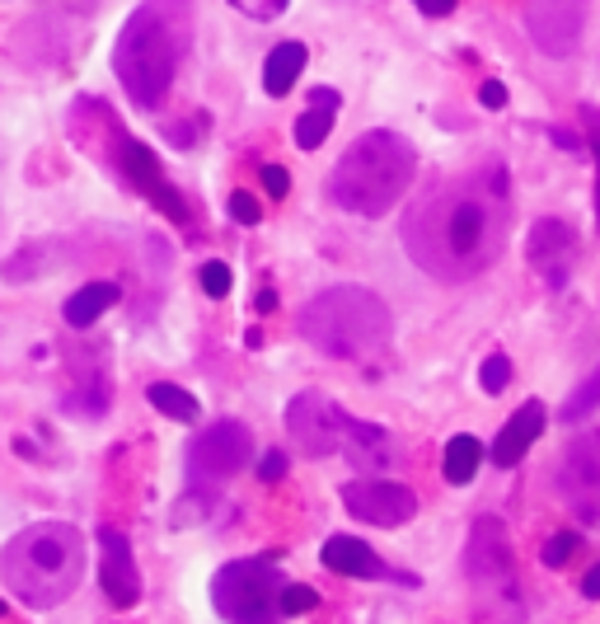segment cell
I'll return each mask as SVG.
<instances>
[{
  "label": "cell",
  "mask_w": 600,
  "mask_h": 624,
  "mask_svg": "<svg viewBox=\"0 0 600 624\" xmlns=\"http://www.w3.org/2000/svg\"><path fill=\"white\" fill-rule=\"evenodd\" d=\"M146 400L165 413V419H179V423H198V400L184 390V386H169V380H155V386H146Z\"/></svg>",
  "instance_id": "23"
},
{
  "label": "cell",
  "mask_w": 600,
  "mask_h": 624,
  "mask_svg": "<svg viewBox=\"0 0 600 624\" xmlns=\"http://www.w3.org/2000/svg\"><path fill=\"white\" fill-rule=\"evenodd\" d=\"M287 578L268 559H235L211 578V605L231 624H277Z\"/></svg>",
  "instance_id": "6"
},
{
  "label": "cell",
  "mask_w": 600,
  "mask_h": 624,
  "mask_svg": "<svg viewBox=\"0 0 600 624\" xmlns=\"http://www.w3.org/2000/svg\"><path fill=\"white\" fill-rule=\"evenodd\" d=\"M465 573H469L474 592L488 601V611L521 615L516 559H511V541H507V526L498 516H479V522H474L469 549H465Z\"/></svg>",
  "instance_id": "7"
},
{
  "label": "cell",
  "mask_w": 600,
  "mask_h": 624,
  "mask_svg": "<svg viewBox=\"0 0 600 624\" xmlns=\"http://www.w3.org/2000/svg\"><path fill=\"white\" fill-rule=\"evenodd\" d=\"M258 479H263V483L287 479V456H281V450H268V456L258 460Z\"/></svg>",
  "instance_id": "33"
},
{
  "label": "cell",
  "mask_w": 600,
  "mask_h": 624,
  "mask_svg": "<svg viewBox=\"0 0 600 624\" xmlns=\"http://www.w3.org/2000/svg\"><path fill=\"white\" fill-rule=\"evenodd\" d=\"M558 493H563V502H568V512L577 522L600 526V427L577 432V437L563 446Z\"/></svg>",
  "instance_id": "8"
},
{
  "label": "cell",
  "mask_w": 600,
  "mask_h": 624,
  "mask_svg": "<svg viewBox=\"0 0 600 624\" xmlns=\"http://www.w3.org/2000/svg\"><path fill=\"white\" fill-rule=\"evenodd\" d=\"M581 597H591V601H600V564L591 568L587 578H581Z\"/></svg>",
  "instance_id": "37"
},
{
  "label": "cell",
  "mask_w": 600,
  "mask_h": 624,
  "mask_svg": "<svg viewBox=\"0 0 600 624\" xmlns=\"http://www.w3.org/2000/svg\"><path fill=\"white\" fill-rule=\"evenodd\" d=\"M577 554V535L573 531H558V535H549V541H544V549H540V564L544 568H563Z\"/></svg>",
  "instance_id": "27"
},
{
  "label": "cell",
  "mask_w": 600,
  "mask_h": 624,
  "mask_svg": "<svg viewBox=\"0 0 600 624\" xmlns=\"http://www.w3.org/2000/svg\"><path fill=\"white\" fill-rule=\"evenodd\" d=\"M479 386L488 390V394H502L507 386H511V357L507 353H492L484 367H479Z\"/></svg>",
  "instance_id": "25"
},
{
  "label": "cell",
  "mask_w": 600,
  "mask_h": 624,
  "mask_svg": "<svg viewBox=\"0 0 600 624\" xmlns=\"http://www.w3.org/2000/svg\"><path fill=\"white\" fill-rule=\"evenodd\" d=\"M320 559H324V568L347 573V578H385V564L376 559V549L366 541H357V535H329Z\"/></svg>",
  "instance_id": "17"
},
{
  "label": "cell",
  "mask_w": 600,
  "mask_h": 624,
  "mask_svg": "<svg viewBox=\"0 0 600 624\" xmlns=\"http://www.w3.org/2000/svg\"><path fill=\"white\" fill-rule=\"evenodd\" d=\"M249 460H254V437H249V427L235 423V419L211 423L188 446V475L192 479H231Z\"/></svg>",
  "instance_id": "10"
},
{
  "label": "cell",
  "mask_w": 600,
  "mask_h": 624,
  "mask_svg": "<svg viewBox=\"0 0 600 624\" xmlns=\"http://www.w3.org/2000/svg\"><path fill=\"white\" fill-rule=\"evenodd\" d=\"M118 282H90V287H80L76 297H66V305H62V315H66V324L70 328H90L103 310H113L118 305Z\"/></svg>",
  "instance_id": "21"
},
{
  "label": "cell",
  "mask_w": 600,
  "mask_h": 624,
  "mask_svg": "<svg viewBox=\"0 0 600 624\" xmlns=\"http://www.w3.org/2000/svg\"><path fill=\"white\" fill-rule=\"evenodd\" d=\"M596 409H600V371H591V376L568 394V404H563V423H581V419H591Z\"/></svg>",
  "instance_id": "24"
},
{
  "label": "cell",
  "mask_w": 600,
  "mask_h": 624,
  "mask_svg": "<svg viewBox=\"0 0 600 624\" xmlns=\"http://www.w3.org/2000/svg\"><path fill=\"white\" fill-rule=\"evenodd\" d=\"M511 235L507 165L488 160L469 175L441 179L403 216V249L436 282H469L502 258Z\"/></svg>",
  "instance_id": "1"
},
{
  "label": "cell",
  "mask_w": 600,
  "mask_h": 624,
  "mask_svg": "<svg viewBox=\"0 0 600 624\" xmlns=\"http://www.w3.org/2000/svg\"><path fill=\"white\" fill-rule=\"evenodd\" d=\"M0 615H5V601H0Z\"/></svg>",
  "instance_id": "39"
},
{
  "label": "cell",
  "mask_w": 600,
  "mask_h": 624,
  "mask_svg": "<svg viewBox=\"0 0 600 624\" xmlns=\"http://www.w3.org/2000/svg\"><path fill=\"white\" fill-rule=\"evenodd\" d=\"M549 142L563 146V151H581V136L573 127H549Z\"/></svg>",
  "instance_id": "36"
},
{
  "label": "cell",
  "mask_w": 600,
  "mask_h": 624,
  "mask_svg": "<svg viewBox=\"0 0 600 624\" xmlns=\"http://www.w3.org/2000/svg\"><path fill=\"white\" fill-rule=\"evenodd\" d=\"M540 432H544V404H540V400H525V404L507 419V427L498 432V442H492L488 460L498 465V470H511V465H521L525 450L540 442Z\"/></svg>",
  "instance_id": "16"
},
{
  "label": "cell",
  "mask_w": 600,
  "mask_h": 624,
  "mask_svg": "<svg viewBox=\"0 0 600 624\" xmlns=\"http://www.w3.org/2000/svg\"><path fill=\"white\" fill-rule=\"evenodd\" d=\"M305 62H310L305 43H277L268 52V62H263V90H268L273 99L291 94V85L300 80V71H305Z\"/></svg>",
  "instance_id": "20"
},
{
  "label": "cell",
  "mask_w": 600,
  "mask_h": 624,
  "mask_svg": "<svg viewBox=\"0 0 600 624\" xmlns=\"http://www.w3.org/2000/svg\"><path fill=\"white\" fill-rule=\"evenodd\" d=\"M581 123H587L591 155H596V231H600V109H591V103H581Z\"/></svg>",
  "instance_id": "29"
},
{
  "label": "cell",
  "mask_w": 600,
  "mask_h": 624,
  "mask_svg": "<svg viewBox=\"0 0 600 624\" xmlns=\"http://www.w3.org/2000/svg\"><path fill=\"white\" fill-rule=\"evenodd\" d=\"M413 175H418L413 142L390 127H376V132H362L343 151V160L333 165L329 198L352 216H385L413 188Z\"/></svg>",
  "instance_id": "3"
},
{
  "label": "cell",
  "mask_w": 600,
  "mask_h": 624,
  "mask_svg": "<svg viewBox=\"0 0 600 624\" xmlns=\"http://www.w3.org/2000/svg\"><path fill=\"white\" fill-rule=\"evenodd\" d=\"M484 465V442L469 437V432H460V437L446 442V456H441V475H446V483H469L474 475H479Z\"/></svg>",
  "instance_id": "22"
},
{
  "label": "cell",
  "mask_w": 600,
  "mask_h": 624,
  "mask_svg": "<svg viewBox=\"0 0 600 624\" xmlns=\"http://www.w3.org/2000/svg\"><path fill=\"white\" fill-rule=\"evenodd\" d=\"M310 611H320V592L314 587H281V615H310Z\"/></svg>",
  "instance_id": "26"
},
{
  "label": "cell",
  "mask_w": 600,
  "mask_h": 624,
  "mask_svg": "<svg viewBox=\"0 0 600 624\" xmlns=\"http://www.w3.org/2000/svg\"><path fill=\"white\" fill-rule=\"evenodd\" d=\"M343 456H347L352 465H362V470H380V465H395V450H390V437H385V427L362 423V419H352L347 442H343Z\"/></svg>",
  "instance_id": "19"
},
{
  "label": "cell",
  "mask_w": 600,
  "mask_h": 624,
  "mask_svg": "<svg viewBox=\"0 0 600 624\" xmlns=\"http://www.w3.org/2000/svg\"><path fill=\"white\" fill-rule=\"evenodd\" d=\"M347 427H352V413L320 390H305L287 404V432L300 442L305 456H333V450H343Z\"/></svg>",
  "instance_id": "9"
},
{
  "label": "cell",
  "mask_w": 600,
  "mask_h": 624,
  "mask_svg": "<svg viewBox=\"0 0 600 624\" xmlns=\"http://www.w3.org/2000/svg\"><path fill=\"white\" fill-rule=\"evenodd\" d=\"M591 0H525V33L544 57H573Z\"/></svg>",
  "instance_id": "11"
},
{
  "label": "cell",
  "mask_w": 600,
  "mask_h": 624,
  "mask_svg": "<svg viewBox=\"0 0 600 624\" xmlns=\"http://www.w3.org/2000/svg\"><path fill=\"white\" fill-rule=\"evenodd\" d=\"M118 169L127 175V183L136 188V193H146L169 221L188 225V202L179 198V188L165 179V169L151 155V146H141V142H132V136H122V142H118Z\"/></svg>",
  "instance_id": "13"
},
{
  "label": "cell",
  "mask_w": 600,
  "mask_h": 624,
  "mask_svg": "<svg viewBox=\"0 0 600 624\" xmlns=\"http://www.w3.org/2000/svg\"><path fill=\"white\" fill-rule=\"evenodd\" d=\"M85 535L70 522H33L5 545V578L33 611H52L80 587Z\"/></svg>",
  "instance_id": "4"
},
{
  "label": "cell",
  "mask_w": 600,
  "mask_h": 624,
  "mask_svg": "<svg viewBox=\"0 0 600 624\" xmlns=\"http://www.w3.org/2000/svg\"><path fill=\"white\" fill-rule=\"evenodd\" d=\"M525 254H531L535 272H544V282L563 287V282H568V264H573V254H577L573 225L558 221V216H540L531 225V235H525Z\"/></svg>",
  "instance_id": "14"
},
{
  "label": "cell",
  "mask_w": 600,
  "mask_h": 624,
  "mask_svg": "<svg viewBox=\"0 0 600 624\" xmlns=\"http://www.w3.org/2000/svg\"><path fill=\"white\" fill-rule=\"evenodd\" d=\"M192 47V0H141L113 47V76L136 109H160Z\"/></svg>",
  "instance_id": "2"
},
{
  "label": "cell",
  "mask_w": 600,
  "mask_h": 624,
  "mask_svg": "<svg viewBox=\"0 0 600 624\" xmlns=\"http://www.w3.org/2000/svg\"><path fill=\"white\" fill-rule=\"evenodd\" d=\"M390 334H395L390 305L366 287H329L300 310V338L338 361H362L380 353Z\"/></svg>",
  "instance_id": "5"
},
{
  "label": "cell",
  "mask_w": 600,
  "mask_h": 624,
  "mask_svg": "<svg viewBox=\"0 0 600 624\" xmlns=\"http://www.w3.org/2000/svg\"><path fill=\"white\" fill-rule=\"evenodd\" d=\"M479 103H484V109H507V85L502 80H484L479 85Z\"/></svg>",
  "instance_id": "34"
},
{
  "label": "cell",
  "mask_w": 600,
  "mask_h": 624,
  "mask_svg": "<svg viewBox=\"0 0 600 624\" xmlns=\"http://www.w3.org/2000/svg\"><path fill=\"white\" fill-rule=\"evenodd\" d=\"M338 90H329V85H320V90H310V109L296 118V146L300 151H314V146H324V136L329 127L338 123Z\"/></svg>",
  "instance_id": "18"
},
{
  "label": "cell",
  "mask_w": 600,
  "mask_h": 624,
  "mask_svg": "<svg viewBox=\"0 0 600 624\" xmlns=\"http://www.w3.org/2000/svg\"><path fill=\"white\" fill-rule=\"evenodd\" d=\"M343 508L366 526H403V522H413L418 498L413 489L390 483V479H352L343 483Z\"/></svg>",
  "instance_id": "12"
},
{
  "label": "cell",
  "mask_w": 600,
  "mask_h": 624,
  "mask_svg": "<svg viewBox=\"0 0 600 624\" xmlns=\"http://www.w3.org/2000/svg\"><path fill=\"white\" fill-rule=\"evenodd\" d=\"M413 5L422 14H432V20H446V14H455V0H413Z\"/></svg>",
  "instance_id": "35"
},
{
  "label": "cell",
  "mask_w": 600,
  "mask_h": 624,
  "mask_svg": "<svg viewBox=\"0 0 600 624\" xmlns=\"http://www.w3.org/2000/svg\"><path fill=\"white\" fill-rule=\"evenodd\" d=\"M254 310H258V315H273V310H277V291H268V287H263L258 297H254Z\"/></svg>",
  "instance_id": "38"
},
{
  "label": "cell",
  "mask_w": 600,
  "mask_h": 624,
  "mask_svg": "<svg viewBox=\"0 0 600 624\" xmlns=\"http://www.w3.org/2000/svg\"><path fill=\"white\" fill-rule=\"evenodd\" d=\"M99 549H103V564H99V582H103V597H109L118 611L141 601V573H136V559H132V541L113 526L99 531Z\"/></svg>",
  "instance_id": "15"
},
{
  "label": "cell",
  "mask_w": 600,
  "mask_h": 624,
  "mask_svg": "<svg viewBox=\"0 0 600 624\" xmlns=\"http://www.w3.org/2000/svg\"><path fill=\"white\" fill-rule=\"evenodd\" d=\"M263 188H268V198H287L291 193V175L281 165H263Z\"/></svg>",
  "instance_id": "32"
},
{
  "label": "cell",
  "mask_w": 600,
  "mask_h": 624,
  "mask_svg": "<svg viewBox=\"0 0 600 624\" xmlns=\"http://www.w3.org/2000/svg\"><path fill=\"white\" fill-rule=\"evenodd\" d=\"M231 216L240 225H258L263 221V202L254 193H244V188H235V193H231Z\"/></svg>",
  "instance_id": "31"
},
{
  "label": "cell",
  "mask_w": 600,
  "mask_h": 624,
  "mask_svg": "<svg viewBox=\"0 0 600 624\" xmlns=\"http://www.w3.org/2000/svg\"><path fill=\"white\" fill-rule=\"evenodd\" d=\"M231 5L240 10V14H249V20H277V14H287V5L291 0H231Z\"/></svg>",
  "instance_id": "30"
},
{
  "label": "cell",
  "mask_w": 600,
  "mask_h": 624,
  "mask_svg": "<svg viewBox=\"0 0 600 624\" xmlns=\"http://www.w3.org/2000/svg\"><path fill=\"white\" fill-rule=\"evenodd\" d=\"M202 291L207 297H231V287H235V277H231V264H221V258H211V264H202Z\"/></svg>",
  "instance_id": "28"
}]
</instances>
